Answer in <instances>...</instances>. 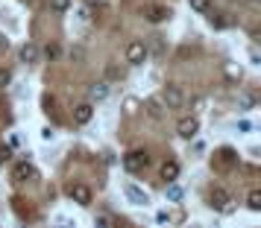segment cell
Instances as JSON below:
<instances>
[{
  "label": "cell",
  "instance_id": "6da1fadb",
  "mask_svg": "<svg viewBox=\"0 0 261 228\" xmlns=\"http://www.w3.org/2000/svg\"><path fill=\"white\" fill-rule=\"evenodd\" d=\"M147 164H150L147 149H132V152H126V158H123V167L129 170V173H141Z\"/></svg>",
  "mask_w": 261,
  "mask_h": 228
},
{
  "label": "cell",
  "instance_id": "7a4b0ae2",
  "mask_svg": "<svg viewBox=\"0 0 261 228\" xmlns=\"http://www.w3.org/2000/svg\"><path fill=\"white\" fill-rule=\"evenodd\" d=\"M162 103H165L167 108H182V103H185L182 88H179V85H167L165 94H162Z\"/></svg>",
  "mask_w": 261,
  "mask_h": 228
},
{
  "label": "cell",
  "instance_id": "3957f363",
  "mask_svg": "<svg viewBox=\"0 0 261 228\" xmlns=\"http://www.w3.org/2000/svg\"><path fill=\"white\" fill-rule=\"evenodd\" d=\"M176 132H179V138H194V135L200 132V120L197 117H182V120L176 123Z\"/></svg>",
  "mask_w": 261,
  "mask_h": 228
},
{
  "label": "cell",
  "instance_id": "277c9868",
  "mask_svg": "<svg viewBox=\"0 0 261 228\" xmlns=\"http://www.w3.org/2000/svg\"><path fill=\"white\" fill-rule=\"evenodd\" d=\"M144 18H147L150 24H162V21H167V18H170V9H167V6L153 3V6H147V9H144Z\"/></svg>",
  "mask_w": 261,
  "mask_h": 228
},
{
  "label": "cell",
  "instance_id": "5b68a950",
  "mask_svg": "<svg viewBox=\"0 0 261 228\" xmlns=\"http://www.w3.org/2000/svg\"><path fill=\"white\" fill-rule=\"evenodd\" d=\"M91 117H94V106H91V103H80V106L73 108V123H76V126L91 123Z\"/></svg>",
  "mask_w": 261,
  "mask_h": 228
},
{
  "label": "cell",
  "instance_id": "8992f818",
  "mask_svg": "<svg viewBox=\"0 0 261 228\" xmlns=\"http://www.w3.org/2000/svg\"><path fill=\"white\" fill-rule=\"evenodd\" d=\"M144 59H147V47H144L141 41H132L129 47H126V61L129 64H144Z\"/></svg>",
  "mask_w": 261,
  "mask_h": 228
},
{
  "label": "cell",
  "instance_id": "52a82bcc",
  "mask_svg": "<svg viewBox=\"0 0 261 228\" xmlns=\"http://www.w3.org/2000/svg\"><path fill=\"white\" fill-rule=\"evenodd\" d=\"M208 202H212L214 211H226L229 208V193H226V187H214L208 193Z\"/></svg>",
  "mask_w": 261,
  "mask_h": 228
},
{
  "label": "cell",
  "instance_id": "ba28073f",
  "mask_svg": "<svg viewBox=\"0 0 261 228\" xmlns=\"http://www.w3.org/2000/svg\"><path fill=\"white\" fill-rule=\"evenodd\" d=\"M68 196H71L76 205H91V190L85 184H71L68 187Z\"/></svg>",
  "mask_w": 261,
  "mask_h": 228
},
{
  "label": "cell",
  "instance_id": "9c48e42d",
  "mask_svg": "<svg viewBox=\"0 0 261 228\" xmlns=\"http://www.w3.org/2000/svg\"><path fill=\"white\" fill-rule=\"evenodd\" d=\"M27 179H36V167H33L30 161H21V164H15L12 181H27Z\"/></svg>",
  "mask_w": 261,
  "mask_h": 228
},
{
  "label": "cell",
  "instance_id": "30bf717a",
  "mask_svg": "<svg viewBox=\"0 0 261 228\" xmlns=\"http://www.w3.org/2000/svg\"><path fill=\"white\" fill-rule=\"evenodd\" d=\"M179 179V164L176 161H165L162 164V181H176Z\"/></svg>",
  "mask_w": 261,
  "mask_h": 228
},
{
  "label": "cell",
  "instance_id": "8fae6325",
  "mask_svg": "<svg viewBox=\"0 0 261 228\" xmlns=\"http://www.w3.org/2000/svg\"><path fill=\"white\" fill-rule=\"evenodd\" d=\"M88 96H91V103H100V100H106L109 96V85L106 82H97L88 88Z\"/></svg>",
  "mask_w": 261,
  "mask_h": 228
},
{
  "label": "cell",
  "instance_id": "7c38bea8",
  "mask_svg": "<svg viewBox=\"0 0 261 228\" xmlns=\"http://www.w3.org/2000/svg\"><path fill=\"white\" fill-rule=\"evenodd\" d=\"M126 196H129L135 205H150V196H147L144 190H138L135 184H126Z\"/></svg>",
  "mask_w": 261,
  "mask_h": 228
},
{
  "label": "cell",
  "instance_id": "4fadbf2b",
  "mask_svg": "<svg viewBox=\"0 0 261 228\" xmlns=\"http://www.w3.org/2000/svg\"><path fill=\"white\" fill-rule=\"evenodd\" d=\"M21 59H24L27 64H36V59H38V47L33 44V41H27L24 47H21Z\"/></svg>",
  "mask_w": 261,
  "mask_h": 228
},
{
  "label": "cell",
  "instance_id": "5bb4252c",
  "mask_svg": "<svg viewBox=\"0 0 261 228\" xmlns=\"http://www.w3.org/2000/svg\"><path fill=\"white\" fill-rule=\"evenodd\" d=\"M247 208L249 211H261V190L258 187H252V190L247 193Z\"/></svg>",
  "mask_w": 261,
  "mask_h": 228
},
{
  "label": "cell",
  "instance_id": "9a60e30c",
  "mask_svg": "<svg viewBox=\"0 0 261 228\" xmlns=\"http://www.w3.org/2000/svg\"><path fill=\"white\" fill-rule=\"evenodd\" d=\"M147 111H150V117L153 120H159L165 111H162V100H147Z\"/></svg>",
  "mask_w": 261,
  "mask_h": 228
},
{
  "label": "cell",
  "instance_id": "2e32d148",
  "mask_svg": "<svg viewBox=\"0 0 261 228\" xmlns=\"http://www.w3.org/2000/svg\"><path fill=\"white\" fill-rule=\"evenodd\" d=\"M15 211H18V216H21V219H33V208H24V202H21V199H15Z\"/></svg>",
  "mask_w": 261,
  "mask_h": 228
},
{
  "label": "cell",
  "instance_id": "e0dca14e",
  "mask_svg": "<svg viewBox=\"0 0 261 228\" xmlns=\"http://www.w3.org/2000/svg\"><path fill=\"white\" fill-rule=\"evenodd\" d=\"M68 6H71V0H50L53 12H68Z\"/></svg>",
  "mask_w": 261,
  "mask_h": 228
},
{
  "label": "cell",
  "instance_id": "ac0fdd59",
  "mask_svg": "<svg viewBox=\"0 0 261 228\" xmlns=\"http://www.w3.org/2000/svg\"><path fill=\"white\" fill-rule=\"evenodd\" d=\"M188 3H191V9H194V12H205V9L212 6V0H188Z\"/></svg>",
  "mask_w": 261,
  "mask_h": 228
},
{
  "label": "cell",
  "instance_id": "d6986e66",
  "mask_svg": "<svg viewBox=\"0 0 261 228\" xmlns=\"http://www.w3.org/2000/svg\"><path fill=\"white\" fill-rule=\"evenodd\" d=\"M167 184H170V187H167V196H170L173 202H176V199H182V190H179L176 184H173V181H167Z\"/></svg>",
  "mask_w": 261,
  "mask_h": 228
},
{
  "label": "cell",
  "instance_id": "ffe728a7",
  "mask_svg": "<svg viewBox=\"0 0 261 228\" xmlns=\"http://www.w3.org/2000/svg\"><path fill=\"white\" fill-rule=\"evenodd\" d=\"M12 158V146H0V164H6Z\"/></svg>",
  "mask_w": 261,
  "mask_h": 228
},
{
  "label": "cell",
  "instance_id": "44dd1931",
  "mask_svg": "<svg viewBox=\"0 0 261 228\" xmlns=\"http://www.w3.org/2000/svg\"><path fill=\"white\" fill-rule=\"evenodd\" d=\"M9 82H12V73H9L6 68H3V71H0V88H6Z\"/></svg>",
  "mask_w": 261,
  "mask_h": 228
},
{
  "label": "cell",
  "instance_id": "7402d4cb",
  "mask_svg": "<svg viewBox=\"0 0 261 228\" xmlns=\"http://www.w3.org/2000/svg\"><path fill=\"white\" fill-rule=\"evenodd\" d=\"M44 56H47V59H59V47H56V44L47 47V50H44Z\"/></svg>",
  "mask_w": 261,
  "mask_h": 228
},
{
  "label": "cell",
  "instance_id": "603a6c76",
  "mask_svg": "<svg viewBox=\"0 0 261 228\" xmlns=\"http://www.w3.org/2000/svg\"><path fill=\"white\" fill-rule=\"evenodd\" d=\"M226 18H229V15H217V18H212V24H214V26H226V24H229Z\"/></svg>",
  "mask_w": 261,
  "mask_h": 228
},
{
  "label": "cell",
  "instance_id": "cb8c5ba5",
  "mask_svg": "<svg viewBox=\"0 0 261 228\" xmlns=\"http://www.w3.org/2000/svg\"><path fill=\"white\" fill-rule=\"evenodd\" d=\"M94 222H97V225H112V222H115V219H112V216H106V214H103V216H97Z\"/></svg>",
  "mask_w": 261,
  "mask_h": 228
},
{
  "label": "cell",
  "instance_id": "d4e9b609",
  "mask_svg": "<svg viewBox=\"0 0 261 228\" xmlns=\"http://www.w3.org/2000/svg\"><path fill=\"white\" fill-rule=\"evenodd\" d=\"M0 47H3V50L9 47V41H6V38H3V36H0Z\"/></svg>",
  "mask_w": 261,
  "mask_h": 228
},
{
  "label": "cell",
  "instance_id": "484cf974",
  "mask_svg": "<svg viewBox=\"0 0 261 228\" xmlns=\"http://www.w3.org/2000/svg\"><path fill=\"white\" fill-rule=\"evenodd\" d=\"M85 3H94V0H85Z\"/></svg>",
  "mask_w": 261,
  "mask_h": 228
}]
</instances>
